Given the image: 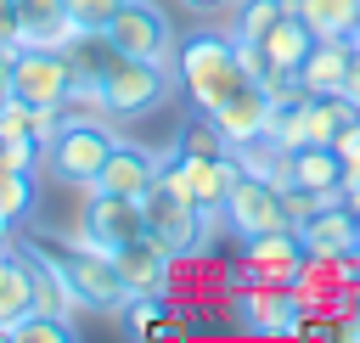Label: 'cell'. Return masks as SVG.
<instances>
[{"mask_svg":"<svg viewBox=\"0 0 360 343\" xmlns=\"http://www.w3.org/2000/svg\"><path fill=\"white\" fill-rule=\"evenodd\" d=\"M287 186H304V191H321L326 202H343V157L338 146H298L287 157Z\"/></svg>","mask_w":360,"mask_h":343,"instance_id":"2e32d148","label":"cell"},{"mask_svg":"<svg viewBox=\"0 0 360 343\" xmlns=\"http://www.w3.org/2000/svg\"><path fill=\"white\" fill-rule=\"evenodd\" d=\"M354 45H360V22H354Z\"/></svg>","mask_w":360,"mask_h":343,"instance_id":"d590c367","label":"cell"},{"mask_svg":"<svg viewBox=\"0 0 360 343\" xmlns=\"http://www.w3.org/2000/svg\"><path fill=\"white\" fill-rule=\"evenodd\" d=\"M141 208H146V236H158L174 259L197 253V219H202V208H197L186 191H174V186L163 180V169H158V180L146 186Z\"/></svg>","mask_w":360,"mask_h":343,"instance_id":"52a82bcc","label":"cell"},{"mask_svg":"<svg viewBox=\"0 0 360 343\" xmlns=\"http://www.w3.org/2000/svg\"><path fill=\"white\" fill-rule=\"evenodd\" d=\"M298 242L309 259H343L354 247V208L349 202H326L315 219L298 225Z\"/></svg>","mask_w":360,"mask_h":343,"instance_id":"e0dca14e","label":"cell"},{"mask_svg":"<svg viewBox=\"0 0 360 343\" xmlns=\"http://www.w3.org/2000/svg\"><path fill=\"white\" fill-rule=\"evenodd\" d=\"M135 236H146V208H141V197H118V191L90 186V202H84V214H79L73 242H90V247L112 253V247H124V242H135Z\"/></svg>","mask_w":360,"mask_h":343,"instance_id":"5b68a950","label":"cell"},{"mask_svg":"<svg viewBox=\"0 0 360 343\" xmlns=\"http://www.w3.org/2000/svg\"><path fill=\"white\" fill-rule=\"evenodd\" d=\"M107 39H112L118 51H129V56H146V62H169V51H174V28H169V17H163L152 0H129V6L112 17Z\"/></svg>","mask_w":360,"mask_h":343,"instance_id":"8fae6325","label":"cell"},{"mask_svg":"<svg viewBox=\"0 0 360 343\" xmlns=\"http://www.w3.org/2000/svg\"><path fill=\"white\" fill-rule=\"evenodd\" d=\"M180 6H191V11H214V6H225V0H180Z\"/></svg>","mask_w":360,"mask_h":343,"instance_id":"d6a6232c","label":"cell"},{"mask_svg":"<svg viewBox=\"0 0 360 343\" xmlns=\"http://www.w3.org/2000/svg\"><path fill=\"white\" fill-rule=\"evenodd\" d=\"M112 264L124 276L129 292H163L169 298V281H174V253L158 242V236H135L124 247H112Z\"/></svg>","mask_w":360,"mask_h":343,"instance_id":"7c38bea8","label":"cell"},{"mask_svg":"<svg viewBox=\"0 0 360 343\" xmlns=\"http://www.w3.org/2000/svg\"><path fill=\"white\" fill-rule=\"evenodd\" d=\"M304 6H309V0H281V11H287V17H304Z\"/></svg>","mask_w":360,"mask_h":343,"instance_id":"1f68e13d","label":"cell"},{"mask_svg":"<svg viewBox=\"0 0 360 343\" xmlns=\"http://www.w3.org/2000/svg\"><path fill=\"white\" fill-rule=\"evenodd\" d=\"M28 309H39V259L28 247H6L0 253V337Z\"/></svg>","mask_w":360,"mask_h":343,"instance_id":"4fadbf2b","label":"cell"},{"mask_svg":"<svg viewBox=\"0 0 360 343\" xmlns=\"http://www.w3.org/2000/svg\"><path fill=\"white\" fill-rule=\"evenodd\" d=\"M354 34H338V39H315V51L304 56V67H298V79H304V90L309 96H338L343 90V79H349V67H354Z\"/></svg>","mask_w":360,"mask_h":343,"instance_id":"5bb4252c","label":"cell"},{"mask_svg":"<svg viewBox=\"0 0 360 343\" xmlns=\"http://www.w3.org/2000/svg\"><path fill=\"white\" fill-rule=\"evenodd\" d=\"M236 174H242L236 152H219V157H186V152H169V157H163V180H169L174 191H186L197 208H225Z\"/></svg>","mask_w":360,"mask_h":343,"instance_id":"9c48e42d","label":"cell"},{"mask_svg":"<svg viewBox=\"0 0 360 343\" xmlns=\"http://www.w3.org/2000/svg\"><path fill=\"white\" fill-rule=\"evenodd\" d=\"M73 84V62L62 45H17V73H11V96L22 107H62Z\"/></svg>","mask_w":360,"mask_h":343,"instance_id":"8992f818","label":"cell"},{"mask_svg":"<svg viewBox=\"0 0 360 343\" xmlns=\"http://www.w3.org/2000/svg\"><path fill=\"white\" fill-rule=\"evenodd\" d=\"M17 6V28H22V45H62L73 34L68 22V0H11Z\"/></svg>","mask_w":360,"mask_h":343,"instance_id":"ac0fdd59","label":"cell"},{"mask_svg":"<svg viewBox=\"0 0 360 343\" xmlns=\"http://www.w3.org/2000/svg\"><path fill=\"white\" fill-rule=\"evenodd\" d=\"M28 247H34L45 264H56V276L73 287V298H79L84 309H124L129 287H124L112 253H101V247H90V242H73L68 231H62V236H39V242H28Z\"/></svg>","mask_w":360,"mask_h":343,"instance_id":"6da1fadb","label":"cell"},{"mask_svg":"<svg viewBox=\"0 0 360 343\" xmlns=\"http://www.w3.org/2000/svg\"><path fill=\"white\" fill-rule=\"evenodd\" d=\"M124 6L129 0H68V22H73V34H107Z\"/></svg>","mask_w":360,"mask_h":343,"instance_id":"603a6c76","label":"cell"},{"mask_svg":"<svg viewBox=\"0 0 360 343\" xmlns=\"http://www.w3.org/2000/svg\"><path fill=\"white\" fill-rule=\"evenodd\" d=\"M354 247H360V214H354Z\"/></svg>","mask_w":360,"mask_h":343,"instance_id":"e575fe53","label":"cell"},{"mask_svg":"<svg viewBox=\"0 0 360 343\" xmlns=\"http://www.w3.org/2000/svg\"><path fill=\"white\" fill-rule=\"evenodd\" d=\"M174 152H186V157H219V152H231V141L219 135V124H214L208 112H197V118H191V124L180 129Z\"/></svg>","mask_w":360,"mask_h":343,"instance_id":"7402d4cb","label":"cell"},{"mask_svg":"<svg viewBox=\"0 0 360 343\" xmlns=\"http://www.w3.org/2000/svg\"><path fill=\"white\" fill-rule=\"evenodd\" d=\"M236 45H242V67H248V79H270V73H276L264 39H236Z\"/></svg>","mask_w":360,"mask_h":343,"instance_id":"4316f807","label":"cell"},{"mask_svg":"<svg viewBox=\"0 0 360 343\" xmlns=\"http://www.w3.org/2000/svg\"><path fill=\"white\" fill-rule=\"evenodd\" d=\"M39 152H45L39 135H11V141H0V169H34Z\"/></svg>","mask_w":360,"mask_h":343,"instance_id":"484cf974","label":"cell"},{"mask_svg":"<svg viewBox=\"0 0 360 343\" xmlns=\"http://www.w3.org/2000/svg\"><path fill=\"white\" fill-rule=\"evenodd\" d=\"M332 146H338V157H343V163H360V118H349V124L338 129V141H332Z\"/></svg>","mask_w":360,"mask_h":343,"instance_id":"83f0119b","label":"cell"},{"mask_svg":"<svg viewBox=\"0 0 360 343\" xmlns=\"http://www.w3.org/2000/svg\"><path fill=\"white\" fill-rule=\"evenodd\" d=\"M304 22L315 28V39L354 34V22H360V0H309V6H304Z\"/></svg>","mask_w":360,"mask_h":343,"instance_id":"ffe728a7","label":"cell"},{"mask_svg":"<svg viewBox=\"0 0 360 343\" xmlns=\"http://www.w3.org/2000/svg\"><path fill=\"white\" fill-rule=\"evenodd\" d=\"M281 17H287V11H281V0H248V6H242V17H236V39H264Z\"/></svg>","mask_w":360,"mask_h":343,"instance_id":"d4e9b609","label":"cell"},{"mask_svg":"<svg viewBox=\"0 0 360 343\" xmlns=\"http://www.w3.org/2000/svg\"><path fill=\"white\" fill-rule=\"evenodd\" d=\"M6 247H17V219L0 208V253H6Z\"/></svg>","mask_w":360,"mask_h":343,"instance_id":"4dcf8cb0","label":"cell"},{"mask_svg":"<svg viewBox=\"0 0 360 343\" xmlns=\"http://www.w3.org/2000/svg\"><path fill=\"white\" fill-rule=\"evenodd\" d=\"M112 146H118V141H112V129H107L101 118H68V124L56 129V141L45 146V169H51L62 186H84V191H90Z\"/></svg>","mask_w":360,"mask_h":343,"instance_id":"3957f363","label":"cell"},{"mask_svg":"<svg viewBox=\"0 0 360 343\" xmlns=\"http://www.w3.org/2000/svg\"><path fill=\"white\" fill-rule=\"evenodd\" d=\"M264 51H270V62H276V67L298 73V67H304V56L315 51V28H309L304 17H281V22L264 34Z\"/></svg>","mask_w":360,"mask_h":343,"instance_id":"d6986e66","label":"cell"},{"mask_svg":"<svg viewBox=\"0 0 360 343\" xmlns=\"http://www.w3.org/2000/svg\"><path fill=\"white\" fill-rule=\"evenodd\" d=\"M6 337H17V343H68V337H73V326H68V315L28 309L22 321H11V326H6Z\"/></svg>","mask_w":360,"mask_h":343,"instance_id":"44dd1931","label":"cell"},{"mask_svg":"<svg viewBox=\"0 0 360 343\" xmlns=\"http://www.w3.org/2000/svg\"><path fill=\"white\" fill-rule=\"evenodd\" d=\"M225 219H231V236H259V231H281V225H292L287 219V197H281V186L276 180H264V174H253V169H242L236 174V186H231V197H225Z\"/></svg>","mask_w":360,"mask_h":343,"instance_id":"ba28073f","label":"cell"},{"mask_svg":"<svg viewBox=\"0 0 360 343\" xmlns=\"http://www.w3.org/2000/svg\"><path fill=\"white\" fill-rule=\"evenodd\" d=\"M343 202H349V208L360 214V186H349V191H343Z\"/></svg>","mask_w":360,"mask_h":343,"instance_id":"836d02e7","label":"cell"},{"mask_svg":"<svg viewBox=\"0 0 360 343\" xmlns=\"http://www.w3.org/2000/svg\"><path fill=\"white\" fill-rule=\"evenodd\" d=\"M338 96H349L354 101V112H360V51H354V67H349V79H343V90Z\"/></svg>","mask_w":360,"mask_h":343,"instance_id":"f546056e","label":"cell"},{"mask_svg":"<svg viewBox=\"0 0 360 343\" xmlns=\"http://www.w3.org/2000/svg\"><path fill=\"white\" fill-rule=\"evenodd\" d=\"M158 169H163V163H158L146 146L118 141V146L107 152V163H101L96 186H101V191H118V197H146V186L158 180Z\"/></svg>","mask_w":360,"mask_h":343,"instance_id":"9a60e30c","label":"cell"},{"mask_svg":"<svg viewBox=\"0 0 360 343\" xmlns=\"http://www.w3.org/2000/svg\"><path fill=\"white\" fill-rule=\"evenodd\" d=\"M214 124H219V135L231 141V152L236 146H248V141H259L264 129H270V118H276V101H270V84L264 79H242L214 112H208Z\"/></svg>","mask_w":360,"mask_h":343,"instance_id":"30bf717a","label":"cell"},{"mask_svg":"<svg viewBox=\"0 0 360 343\" xmlns=\"http://www.w3.org/2000/svg\"><path fill=\"white\" fill-rule=\"evenodd\" d=\"M0 39H6V45H22V28H17V6H11V0H0Z\"/></svg>","mask_w":360,"mask_h":343,"instance_id":"f1b7e54d","label":"cell"},{"mask_svg":"<svg viewBox=\"0 0 360 343\" xmlns=\"http://www.w3.org/2000/svg\"><path fill=\"white\" fill-rule=\"evenodd\" d=\"M0 208L11 219L34 214V169H0Z\"/></svg>","mask_w":360,"mask_h":343,"instance_id":"cb8c5ba5","label":"cell"},{"mask_svg":"<svg viewBox=\"0 0 360 343\" xmlns=\"http://www.w3.org/2000/svg\"><path fill=\"white\" fill-rule=\"evenodd\" d=\"M236 326H248L253 337H298L304 332V298L292 287H270V281H248L231 292Z\"/></svg>","mask_w":360,"mask_h":343,"instance_id":"277c9868","label":"cell"},{"mask_svg":"<svg viewBox=\"0 0 360 343\" xmlns=\"http://www.w3.org/2000/svg\"><path fill=\"white\" fill-rule=\"evenodd\" d=\"M174 67H180V84H186V96H191L197 112H214V107L248 79L242 45L225 39V34H191V39H180Z\"/></svg>","mask_w":360,"mask_h":343,"instance_id":"7a4b0ae2","label":"cell"}]
</instances>
